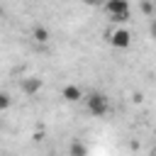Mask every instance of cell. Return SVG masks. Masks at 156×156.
<instances>
[{
    "label": "cell",
    "instance_id": "6da1fadb",
    "mask_svg": "<svg viewBox=\"0 0 156 156\" xmlns=\"http://www.w3.org/2000/svg\"><path fill=\"white\" fill-rule=\"evenodd\" d=\"M85 102H88V112L95 115V117H105L107 110H110L107 95H102V93H90V95L85 98Z\"/></svg>",
    "mask_w": 156,
    "mask_h": 156
},
{
    "label": "cell",
    "instance_id": "7a4b0ae2",
    "mask_svg": "<svg viewBox=\"0 0 156 156\" xmlns=\"http://www.w3.org/2000/svg\"><path fill=\"white\" fill-rule=\"evenodd\" d=\"M110 44L117 46V49H127V46L132 44V34H129L127 29H117V32L110 34Z\"/></svg>",
    "mask_w": 156,
    "mask_h": 156
},
{
    "label": "cell",
    "instance_id": "3957f363",
    "mask_svg": "<svg viewBox=\"0 0 156 156\" xmlns=\"http://www.w3.org/2000/svg\"><path fill=\"white\" fill-rule=\"evenodd\" d=\"M39 90H41V78L29 76V78L22 80V93H24V95H37Z\"/></svg>",
    "mask_w": 156,
    "mask_h": 156
},
{
    "label": "cell",
    "instance_id": "277c9868",
    "mask_svg": "<svg viewBox=\"0 0 156 156\" xmlns=\"http://www.w3.org/2000/svg\"><path fill=\"white\" fill-rule=\"evenodd\" d=\"M105 10H107L110 17L112 15H119V12H129V2L127 0H107L105 2Z\"/></svg>",
    "mask_w": 156,
    "mask_h": 156
},
{
    "label": "cell",
    "instance_id": "5b68a950",
    "mask_svg": "<svg viewBox=\"0 0 156 156\" xmlns=\"http://www.w3.org/2000/svg\"><path fill=\"white\" fill-rule=\"evenodd\" d=\"M61 98H63L66 102H78V100L83 98V90H80L78 85H66V88L61 90Z\"/></svg>",
    "mask_w": 156,
    "mask_h": 156
},
{
    "label": "cell",
    "instance_id": "8992f818",
    "mask_svg": "<svg viewBox=\"0 0 156 156\" xmlns=\"http://www.w3.org/2000/svg\"><path fill=\"white\" fill-rule=\"evenodd\" d=\"M68 154L71 156H88V146L83 144V141H71V149H68Z\"/></svg>",
    "mask_w": 156,
    "mask_h": 156
},
{
    "label": "cell",
    "instance_id": "52a82bcc",
    "mask_svg": "<svg viewBox=\"0 0 156 156\" xmlns=\"http://www.w3.org/2000/svg\"><path fill=\"white\" fill-rule=\"evenodd\" d=\"M34 39L37 41H49V32H46V27H34Z\"/></svg>",
    "mask_w": 156,
    "mask_h": 156
},
{
    "label": "cell",
    "instance_id": "ba28073f",
    "mask_svg": "<svg viewBox=\"0 0 156 156\" xmlns=\"http://www.w3.org/2000/svg\"><path fill=\"white\" fill-rule=\"evenodd\" d=\"M141 12L144 15H154V2L151 0H141Z\"/></svg>",
    "mask_w": 156,
    "mask_h": 156
},
{
    "label": "cell",
    "instance_id": "9c48e42d",
    "mask_svg": "<svg viewBox=\"0 0 156 156\" xmlns=\"http://www.w3.org/2000/svg\"><path fill=\"white\" fill-rule=\"evenodd\" d=\"M110 20H112V22H119V24H122V22H127V20H129V12H119V15H112Z\"/></svg>",
    "mask_w": 156,
    "mask_h": 156
},
{
    "label": "cell",
    "instance_id": "30bf717a",
    "mask_svg": "<svg viewBox=\"0 0 156 156\" xmlns=\"http://www.w3.org/2000/svg\"><path fill=\"white\" fill-rule=\"evenodd\" d=\"M7 107H10V95L0 93V110H7Z\"/></svg>",
    "mask_w": 156,
    "mask_h": 156
},
{
    "label": "cell",
    "instance_id": "8fae6325",
    "mask_svg": "<svg viewBox=\"0 0 156 156\" xmlns=\"http://www.w3.org/2000/svg\"><path fill=\"white\" fill-rule=\"evenodd\" d=\"M83 2H85V5H105L107 0H83Z\"/></svg>",
    "mask_w": 156,
    "mask_h": 156
},
{
    "label": "cell",
    "instance_id": "7c38bea8",
    "mask_svg": "<svg viewBox=\"0 0 156 156\" xmlns=\"http://www.w3.org/2000/svg\"><path fill=\"white\" fill-rule=\"evenodd\" d=\"M149 32H151V37H154V39H156V20H154V22H151V27H149Z\"/></svg>",
    "mask_w": 156,
    "mask_h": 156
},
{
    "label": "cell",
    "instance_id": "4fadbf2b",
    "mask_svg": "<svg viewBox=\"0 0 156 156\" xmlns=\"http://www.w3.org/2000/svg\"><path fill=\"white\" fill-rule=\"evenodd\" d=\"M154 156H156V154H154Z\"/></svg>",
    "mask_w": 156,
    "mask_h": 156
}]
</instances>
